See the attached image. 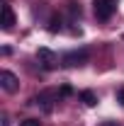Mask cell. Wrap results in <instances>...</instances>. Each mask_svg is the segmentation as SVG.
Wrapping results in <instances>:
<instances>
[{"mask_svg":"<svg viewBox=\"0 0 124 126\" xmlns=\"http://www.w3.org/2000/svg\"><path fill=\"white\" fill-rule=\"evenodd\" d=\"M95 7V17L97 19H109L117 10V0H95L93 2Z\"/></svg>","mask_w":124,"mask_h":126,"instance_id":"obj_1","label":"cell"},{"mask_svg":"<svg viewBox=\"0 0 124 126\" xmlns=\"http://www.w3.org/2000/svg\"><path fill=\"white\" fill-rule=\"evenodd\" d=\"M0 85H2V90L5 92H17V87H20V80H17L15 73H10V70H2L0 73Z\"/></svg>","mask_w":124,"mask_h":126,"instance_id":"obj_2","label":"cell"},{"mask_svg":"<svg viewBox=\"0 0 124 126\" xmlns=\"http://www.w3.org/2000/svg\"><path fill=\"white\" fill-rule=\"evenodd\" d=\"M85 61H88V51H85V48H80V51H71V53H66V56H63V63H66V65H71V68L83 65Z\"/></svg>","mask_w":124,"mask_h":126,"instance_id":"obj_3","label":"cell"},{"mask_svg":"<svg viewBox=\"0 0 124 126\" xmlns=\"http://www.w3.org/2000/svg\"><path fill=\"white\" fill-rule=\"evenodd\" d=\"M37 56H39V61H41V65H44L46 70L56 68V61H59V58H56V56H54L49 48H39V51H37Z\"/></svg>","mask_w":124,"mask_h":126,"instance_id":"obj_4","label":"cell"},{"mask_svg":"<svg viewBox=\"0 0 124 126\" xmlns=\"http://www.w3.org/2000/svg\"><path fill=\"white\" fill-rule=\"evenodd\" d=\"M15 24V12L10 5H2V29H12Z\"/></svg>","mask_w":124,"mask_h":126,"instance_id":"obj_5","label":"cell"},{"mask_svg":"<svg viewBox=\"0 0 124 126\" xmlns=\"http://www.w3.org/2000/svg\"><path fill=\"white\" fill-rule=\"evenodd\" d=\"M54 97H56V92H41V94H37V97H34V102H37V104H41L46 111H51V99H54Z\"/></svg>","mask_w":124,"mask_h":126,"instance_id":"obj_6","label":"cell"},{"mask_svg":"<svg viewBox=\"0 0 124 126\" xmlns=\"http://www.w3.org/2000/svg\"><path fill=\"white\" fill-rule=\"evenodd\" d=\"M80 99H83V104H85V107H95V104H97V94H95L93 90L80 92Z\"/></svg>","mask_w":124,"mask_h":126,"instance_id":"obj_7","label":"cell"},{"mask_svg":"<svg viewBox=\"0 0 124 126\" xmlns=\"http://www.w3.org/2000/svg\"><path fill=\"white\" fill-rule=\"evenodd\" d=\"M68 12H71V17H73V19H76V17H80V5L68 2Z\"/></svg>","mask_w":124,"mask_h":126,"instance_id":"obj_8","label":"cell"},{"mask_svg":"<svg viewBox=\"0 0 124 126\" xmlns=\"http://www.w3.org/2000/svg\"><path fill=\"white\" fill-rule=\"evenodd\" d=\"M61 29V19L59 17H51V24H49V32H59Z\"/></svg>","mask_w":124,"mask_h":126,"instance_id":"obj_9","label":"cell"},{"mask_svg":"<svg viewBox=\"0 0 124 126\" xmlns=\"http://www.w3.org/2000/svg\"><path fill=\"white\" fill-rule=\"evenodd\" d=\"M20 126H41V121H39V119H24Z\"/></svg>","mask_w":124,"mask_h":126,"instance_id":"obj_10","label":"cell"},{"mask_svg":"<svg viewBox=\"0 0 124 126\" xmlns=\"http://www.w3.org/2000/svg\"><path fill=\"white\" fill-rule=\"evenodd\" d=\"M117 99L122 102V107H124V87H119V92H117Z\"/></svg>","mask_w":124,"mask_h":126,"instance_id":"obj_11","label":"cell"},{"mask_svg":"<svg viewBox=\"0 0 124 126\" xmlns=\"http://www.w3.org/2000/svg\"><path fill=\"white\" fill-rule=\"evenodd\" d=\"M100 126H119V124H117V121H102Z\"/></svg>","mask_w":124,"mask_h":126,"instance_id":"obj_12","label":"cell"}]
</instances>
